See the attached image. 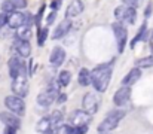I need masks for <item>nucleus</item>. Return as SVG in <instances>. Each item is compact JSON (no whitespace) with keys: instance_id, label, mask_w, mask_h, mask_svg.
<instances>
[{"instance_id":"nucleus-1","label":"nucleus","mask_w":153,"mask_h":134,"mask_svg":"<svg viewBox=\"0 0 153 134\" xmlns=\"http://www.w3.org/2000/svg\"><path fill=\"white\" fill-rule=\"evenodd\" d=\"M92 73V87L98 92H105L110 81H111V75H113V66L110 63H104L97 66L94 70H91Z\"/></svg>"},{"instance_id":"nucleus-2","label":"nucleus","mask_w":153,"mask_h":134,"mask_svg":"<svg viewBox=\"0 0 153 134\" xmlns=\"http://www.w3.org/2000/svg\"><path fill=\"white\" fill-rule=\"evenodd\" d=\"M7 69H9V76L12 79H16L19 76H22V78H27L28 76L27 64L19 57H10L9 61H7Z\"/></svg>"},{"instance_id":"nucleus-3","label":"nucleus","mask_w":153,"mask_h":134,"mask_svg":"<svg viewBox=\"0 0 153 134\" xmlns=\"http://www.w3.org/2000/svg\"><path fill=\"white\" fill-rule=\"evenodd\" d=\"M4 106L9 112L18 115V116H24L25 115V103H24V98L22 97H18V95H7L4 98Z\"/></svg>"},{"instance_id":"nucleus-4","label":"nucleus","mask_w":153,"mask_h":134,"mask_svg":"<svg viewBox=\"0 0 153 134\" xmlns=\"http://www.w3.org/2000/svg\"><path fill=\"white\" fill-rule=\"evenodd\" d=\"M111 30H113V34L116 37V43H117V52L122 54L125 51V46H126V40H128V30L126 27L123 25V22H113L111 24Z\"/></svg>"},{"instance_id":"nucleus-5","label":"nucleus","mask_w":153,"mask_h":134,"mask_svg":"<svg viewBox=\"0 0 153 134\" xmlns=\"http://www.w3.org/2000/svg\"><path fill=\"white\" fill-rule=\"evenodd\" d=\"M92 121V115L88 113L86 110L83 109H77V110H73L70 118H68V124L73 125V127H83V125H89Z\"/></svg>"},{"instance_id":"nucleus-6","label":"nucleus","mask_w":153,"mask_h":134,"mask_svg":"<svg viewBox=\"0 0 153 134\" xmlns=\"http://www.w3.org/2000/svg\"><path fill=\"white\" fill-rule=\"evenodd\" d=\"M100 106V98L95 92H86L82 97V109L91 115H95Z\"/></svg>"},{"instance_id":"nucleus-7","label":"nucleus","mask_w":153,"mask_h":134,"mask_svg":"<svg viewBox=\"0 0 153 134\" xmlns=\"http://www.w3.org/2000/svg\"><path fill=\"white\" fill-rule=\"evenodd\" d=\"M10 89H12V94L13 95H18V97H27L28 95V81L27 78H16V79H12V84H10Z\"/></svg>"},{"instance_id":"nucleus-8","label":"nucleus","mask_w":153,"mask_h":134,"mask_svg":"<svg viewBox=\"0 0 153 134\" xmlns=\"http://www.w3.org/2000/svg\"><path fill=\"white\" fill-rule=\"evenodd\" d=\"M129 100H131V88L129 87L122 85L113 95V103L116 107H125L129 103Z\"/></svg>"},{"instance_id":"nucleus-9","label":"nucleus","mask_w":153,"mask_h":134,"mask_svg":"<svg viewBox=\"0 0 153 134\" xmlns=\"http://www.w3.org/2000/svg\"><path fill=\"white\" fill-rule=\"evenodd\" d=\"M0 121L4 124V127H13L16 130L21 127V116L12 112H0Z\"/></svg>"},{"instance_id":"nucleus-10","label":"nucleus","mask_w":153,"mask_h":134,"mask_svg":"<svg viewBox=\"0 0 153 134\" xmlns=\"http://www.w3.org/2000/svg\"><path fill=\"white\" fill-rule=\"evenodd\" d=\"M85 9V4L82 0H71L70 4L67 6V10H65V18L67 19H71V18H76L79 16Z\"/></svg>"},{"instance_id":"nucleus-11","label":"nucleus","mask_w":153,"mask_h":134,"mask_svg":"<svg viewBox=\"0 0 153 134\" xmlns=\"http://www.w3.org/2000/svg\"><path fill=\"white\" fill-rule=\"evenodd\" d=\"M65 61V51L61 46H55L49 55V64L52 67H59Z\"/></svg>"},{"instance_id":"nucleus-12","label":"nucleus","mask_w":153,"mask_h":134,"mask_svg":"<svg viewBox=\"0 0 153 134\" xmlns=\"http://www.w3.org/2000/svg\"><path fill=\"white\" fill-rule=\"evenodd\" d=\"M58 94H59V92H53V91H49V89L40 92V94L37 95V98H36V100H37V104L42 106V107H49L53 101H56Z\"/></svg>"},{"instance_id":"nucleus-13","label":"nucleus","mask_w":153,"mask_h":134,"mask_svg":"<svg viewBox=\"0 0 153 134\" xmlns=\"http://www.w3.org/2000/svg\"><path fill=\"white\" fill-rule=\"evenodd\" d=\"M119 122H120V121H117V119H114V118L105 116L101 122L98 124L97 131H98V133H111V131H114V130L119 127Z\"/></svg>"},{"instance_id":"nucleus-14","label":"nucleus","mask_w":153,"mask_h":134,"mask_svg":"<svg viewBox=\"0 0 153 134\" xmlns=\"http://www.w3.org/2000/svg\"><path fill=\"white\" fill-rule=\"evenodd\" d=\"M141 78V69L140 67H132L122 79V85L123 87H132L138 79Z\"/></svg>"},{"instance_id":"nucleus-15","label":"nucleus","mask_w":153,"mask_h":134,"mask_svg":"<svg viewBox=\"0 0 153 134\" xmlns=\"http://www.w3.org/2000/svg\"><path fill=\"white\" fill-rule=\"evenodd\" d=\"M7 25L10 27V28H13V30H18L19 27H22V25H25V13L24 12H13V13H10L9 15V22H7Z\"/></svg>"},{"instance_id":"nucleus-16","label":"nucleus","mask_w":153,"mask_h":134,"mask_svg":"<svg viewBox=\"0 0 153 134\" xmlns=\"http://www.w3.org/2000/svg\"><path fill=\"white\" fill-rule=\"evenodd\" d=\"M13 46H15L16 52L19 54V57H22V58L30 57V54H31V45H30V42H28V40H24V39H16V40L13 42Z\"/></svg>"},{"instance_id":"nucleus-17","label":"nucleus","mask_w":153,"mask_h":134,"mask_svg":"<svg viewBox=\"0 0 153 134\" xmlns=\"http://www.w3.org/2000/svg\"><path fill=\"white\" fill-rule=\"evenodd\" d=\"M70 28H71V21L65 18V19H62V21L56 25V28L53 30L52 37H53V39H61V37H64V36L70 31Z\"/></svg>"},{"instance_id":"nucleus-18","label":"nucleus","mask_w":153,"mask_h":134,"mask_svg":"<svg viewBox=\"0 0 153 134\" xmlns=\"http://www.w3.org/2000/svg\"><path fill=\"white\" fill-rule=\"evenodd\" d=\"M77 82H79L80 87H85V88L92 85V73H91V70H88L86 67L80 69L79 75H77Z\"/></svg>"},{"instance_id":"nucleus-19","label":"nucleus","mask_w":153,"mask_h":134,"mask_svg":"<svg viewBox=\"0 0 153 134\" xmlns=\"http://www.w3.org/2000/svg\"><path fill=\"white\" fill-rule=\"evenodd\" d=\"M49 119H51L52 128L55 130V128H58V127H61V125H62L64 115H62V112H61L59 109H55V110H52V112H51V115H49Z\"/></svg>"},{"instance_id":"nucleus-20","label":"nucleus","mask_w":153,"mask_h":134,"mask_svg":"<svg viewBox=\"0 0 153 134\" xmlns=\"http://www.w3.org/2000/svg\"><path fill=\"white\" fill-rule=\"evenodd\" d=\"M36 130H37L39 133H42V134L46 133V131L53 130V128H52V124H51L49 116H43V118H40L39 122H37V125H36Z\"/></svg>"},{"instance_id":"nucleus-21","label":"nucleus","mask_w":153,"mask_h":134,"mask_svg":"<svg viewBox=\"0 0 153 134\" xmlns=\"http://www.w3.org/2000/svg\"><path fill=\"white\" fill-rule=\"evenodd\" d=\"M135 19H137V9L135 7H126L122 22L123 24H134Z\"/></svg>"},{"instance_id":"nucleus-22","label":"nucleus","mask_w":153,"mask_h":134,"mask_svg":"<svg viewBox=\"0 0 153 134\" xmlns=\"http://www.w3.org/2000/svg\"><path fill=\"white\" fill-rule=\"evenodd\" d=\"M146 37H147V24L144 22L143 25H141V28H140V31L137 33V36L131 40V48L134 49L135 48V45L138 43L140 40H146Z\"/></svg>"},{"instance_id":"nucleus-23","label":"nucleus","mask_w":153,"mask_h":134,"mask_svg":"<svg viewBox=\"0 0 153 134\" xmlns=\"http://www.w3.org/2000/svg\"><path fill=\"white\" fill-rule=\"evenodd\" d=\"M58 82H59L61 88L68 87V84L71 82V73H70L68 70H62V72H59V75H58Z\"/></svg>"},{"instance_id":"nucleus-24","label":"nucleus","mask_w":153,"mask_h":134,"mask_svg":"<svg viewBox=\"0 0 153 134\" xmlns=\"http://www.w3.org/2000/svg\"><path fill=\"white\" fill-rule=\"evenodd\" d=\"M135 67H140V69H149V67H153V55H147V57H143V58L137 60Z\"/></svg>"},{"instance_id":"nucleus-25","label":"nucleus","mask_w":153,"mask_h":134,"mask_svg":"<svg viewBox=\"0 0 153 134\" xmlns=\"http://www.w3.org/2000/svg\"><path fill=\"white\" fill-rule=\"evenodd\" d=\"M31 34H33V31H31V28H30V27H27V25H22V27H19V28L16 30V36H18V39L30 40Z\"/></svg>"},{"instance_id":"nucleus-26","label":"nucleus","mask_w":153,"mask_h":134,"mask_svg":"<svg viewBox=\"0 0 153 134\" xmlns=\"http://www.w3.org/2000/svg\"><path fill=\"white\" fill-rule=\"evenodd\" d=\"M48 34H49L48 27H42V28L39 30V34H37V45H39V46H43V45H45L46 39H48Z\"/></svg>"},{"instance_id":"nucleus-27","label":"nucleus","mask_w":153,"mask_h":134,"mask_svg":"<svg viewBox=\"0 0 153 134\" xmlns=\"http://www.w3.org/2000/svg\"><path fill=\"white\" fill-rule=\"evenodd\" d=\"M1 10L4 12V13H13V12H16V7H15V4L12 3V0H4L3 3H1Z\"/></svg>"},{"instance_id":"nucleus-28","label":"nucleus","mask_w":153,"mask_h":134,"mask_svg":"<svg viewBox=\"0 0 153 134\" xmlns=\"http://www.w3.org/2000/svg\"><path fill=\"white\" fill-rule=\"evenodd\" d=\"M125 9H126V6H123V4H120V6H117V7L114 9V16H116V19H117L119 22H122V19H123Z\"/></svg>"},{"instance_id":"nucleus-29","label":"nucleus","mask_w":153,"mask_h":134,"mask_svg":"<svg viewBox=\"0 0 153 134\" xmlns=\"http://www.w3.org/2000/svg\"><path fill=\"white\" fill-rule=\"evenodd\" d=\"M65 134H82L77 127H73L70 124H65Z\"/></svg>"},{"instance_id":"nucleus-30","label":"nucleus","mask_w":153,"mask_h":134,"mask_svg":"<svg viewBox=\"0 0 153 134\" xmlns=\"http://www.w3.org/2000/svg\"><path fill=\"white\" fill-rule=\"evenodd\" d=\"M12 3L15 4L16 10H18V9H24V7H27V0H12Z\"/></svg>"},{"instance_id":"nucleus-31","label":"nucleus","mask_w":153,"mask_h":134,"mask_svg":"<svg viewBox=\"0 0 153 134\" xmlns=\"http://www.w3.org/2000/svg\"><path fill=\"white\" fill-rule=\"evenodd\" d=\"M7 22H9V13L1 12V13H0V28H1V27H4Z\"/></svg>"},{"instance_id":"nucleus-32","label":"nucleus","mask_w":153,"mask_h":134,"mask_svg":"<svg viewBox=\"0 0 153 134\" xmlns=\"http://www.w3.org/2000/svg\"><path fill=\"white\" fill-rule=\"evenodd\" d=\"M43 9H45V7L42 6V7H40V10H39V13H37V15L34 16V22H36V25L39 27V30L42 28V27H40V21H42V15H43Z\"/></svg>"},{"instance_id":"nucleus-33","label":"nucleus","mask_w":153,"mask_h":134,"mask_svg":"<svg viewBox=\"0 0 153 134\" xmlns=\"http://www.w3.org/2000/svg\"><path fill=\"white\" fill-rule=\"evenodd\" d=\"M123 3H125V6L126 7H138V0H122Z\"/></svg>"},{"instance_id":"nucleus-34","label":"nucleus","mask_w":153,"mask_h":134,"mask_svg":"<svg viewBox=\"0 0 153 134\" xmlns=\"http://www.w3.org/2000/svg\"><path fill=\"white\" fill-rule=\"evenodd\" d=\"M65 101H67V94L65 92H59L58 97H56V103L58 104H64Z\"/></svg>"},{"instance_id":"nucleus-35","label":"nucleus","mask_w":153,"mask_h":134,"mask_svg":"<svg viewBox=\"0 0 153 134\" xmlns=\"http://www.w3.org/2000/svg\"><path fill=\"white\" fill-rule=\"evenodd\" d=\"M61 4H62V1H61V0H52L51 1V9L56 12V10L61 7Z\"/></svg>"},{"instance_id":"nucleus-36","label":"nucleus","mask_w":153,"mask_h":134,"mask_svg":"<svg viewBox=\"0 0 153 134\" xmlns=\"http://www.w3.org/2000/svg\"><path fill=\"white\" fill-rule=\"evenodd\" d=\"M55 16H56V12H55V10H52L51 13L46 16V22H48V25H51L52 22L55 21Z\"/></svg>"},{"instance_id":"nucleus-37","label":"nucleus","mask_w":153,"mask_h":134,"mask_svg":"<svg viewBox=\"0 0 153 134\" xmlns=\"http://www.w3.org/2000/svg\"><path fill=\"white\" fill-rule=\"evenodd\" d=\"M16 128H13V127H4V130H3V134H16Z\"/></svg>"},{"instance_id":"nucleus-38","label":"nucleus","mask_w":153,"mask_h":134,"mask_svg":"<svg viewBox=\"0 0 153 134\" xmlns=\"http://www.w3.org/2000/svg\"><path fill=\"white\" fill-rule=\"evenodd\" d=\"M152 9H153V4L152 3H149V4H147V7H146V10H144V16H146V18H149V16H150Z\"/></svg>"},{"instance_id":"nucleus-39","label":"nucleus","mask_w":153,"mask_h":134,"mask_svg":"<svg viewBox=\"0 0 153 134\" xmlns=\"http://www.w3.org/2000/svg\"><path fill=\"white\" fill-rule=\"evenodd\" d=\"M150 49H152V52H153V33H152V37H150Z\"/></svg>"},{"instance_id":"nucleus-40","label":"nucleus","mask_w":153,"mask_h":134,"mask_svg":"<svg viewBox=\"0 0 153 134\" xmlns=\"http://www.w3.org/2000/svg\"><path fill=\"white\" fill-rule=\"evenodd\" d=\"M43 134H53V130H51V131H46V133H43Z\"/></svg>"},{"instance_id":"nucleus-41","label":"nucleus","mask_w":153,"mask_h":134,"mask_svg":"<svg viewBox=\"0 0 153 134\" xmlns=\"http://www.w3.org/2000/svg\"><path fill=\"white\" fill-rule=\"evenodd\" d=\"M97 134H111V133H97Z\"/></svg>"},{"instance_id":"nucleus-42","label":"nucleus","mask_w":153,"mask_h":134,"mask_svg":"<svg viewBox=\"0 0 153 134\" xmlns=\"http://www.w3.org/2000/svg\"><path fill=\"white\" fill-rule=\"evenodd\" d=\"M53 134H55V133H53Z\"/></svg>"}]
</instances>
